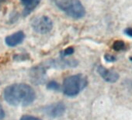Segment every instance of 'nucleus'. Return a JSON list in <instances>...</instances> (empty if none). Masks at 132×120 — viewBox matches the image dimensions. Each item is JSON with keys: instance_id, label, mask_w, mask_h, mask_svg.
Listing matches in <instances>:
<instances>
[{"instance_id": "nucleus-1", "label": "nucleus", "mask_w": 132, "mask_h": 120, "mask_svg": "<svg viewBox=\"0 0 132 120\" xmlns=\"http://www.w3.org/2000/svg\"><path fill=\"white\" fill-rule=\"evenodd\" d=\"M3 94L6 101L14 106H27L36 98L34 89L26 84H12L5 88Z\"/></svg>"}, {"instance_id": "nucleus-2", "label": "nucleus", "mask_w": 132, "mask_h": 120, "mask_svg": "<svg viewBox=\"0 0 132 120\" xmlns=\"http://www.w3.org/2000/svg\"><path fill=\"white\" fill-rule=\"evenodd\" d=\"M88 85L87 77L83 74H76L66 77L63 82V92L68 97L78 95Z\"/></svg>"}, {"instance_id": "nucleus-3", "label": "nucleus", "mask_w": 132, "mask_h": 120, "mask_svg": "<svg viewBox=\"0 0 132 120\" xmlns=\"http://www.w3.org/2000/svg\"><path fill=\"white\" fill-rule=\"evenodd\" d=\"M56 6L74 19L82 18L86 14V10L79 0H56Z\"/></svg>"}, {"instance_id": "nucleus-4", "label": "nucleus", "mask_w": 132, "mask_h": 120, "mask_svg": "<svg viewBox=\"0 0 132 120\" xmlns=\"http://www.w3.org/2000/svg\"><path fill=\"white\" fill-rule=\"evenodd\" d=\"M34 31L38 34H44L49 33L53 28L52 20L47 16H41L34 18L31 22Z\"/></svg>"}, {"instance_id": "nucleus-5", "label": "nucleus", "mask_w": 132, "mask_h": 120, "mask_svg": "<svg viewBox=\"0 0 132 120\" xmlns=\"http://www.w3.org/2000/svg\"><path fill=\"white\" fill-rule=\"evenodd\" d=\"M97 72L100 76L108 83H116L120 78V75L117 71L106 69L103 66H99L97 67Z\"/></svg>"}, {"instance_id": "nucleus-6", "label": "nucleus", "mask_w": 132, "mask_h": 120, "mask_svg": "<svg viewBox=\"0 0 132 120\" xmlns=\"http://www.w3.org/2000/svg\"><path fill=\"white\" fill-rule=\"evenodd\" d=\"M65 111V106L63 103L58 102L50 104L44 108V112L49 117L57 118L61 116Z\"/></svg>"}, {"instance_id": "nucleus-7", "label": "nucleus", "mask_w": 132, "mask_h": 120, "mask_svg": "<svg viewBox=\"0 0 132 120\" xmlns=\"http://www.w3.org/2000/svg\"><path fill=\"white\" fill-rule=\"evenodd\" d=\"M25 38V34L23 31H17L6 38V44L10 47H15L21 44Z\"/></svg>"}, {"instance_id": "nucleus-8", "label": "nucleus", "mask_w": 132, "mask_h": 120, "mask_svg": "<svg viewBox=\"0 0 132 120\" xmlns=\"http://www.w3.org/2000/svg\"><path fill=\"white\" fill-rule=\"evenodd\" d=\"M20 1L24 6L23 16L26 17L34 11V10L40 3V0H20Z\"/></svg>"}, {"instance_id": "nucleus-9", "label": "nucleus", "mask_w": 132, "mask_h": 120, "mask_svg": "<svg viewBox=\"0 0 132 120\" xmlns=\"http://www.w3.org/2000/svg\"><path fill=\"white\" fill-rule=\"evenodd\" d=\"M112 48L113 50L117 51H123L126 48V44L125 43L121 41V40H117V41H115L112 45Z\"/></svg>"}, {"instance_id": "nucleus-10", "label": "nucleus", "mask_w": 132, "mask_h": 120, "mask_svg": "<svg viewBox=\"0 0 132 120\" xmlns=\"http://www.w3.org/2000/svg\"><path fill=\"white\" fill-rule=\"evenodd\" d=\"M47 88L48 90H51V91H57L60 90V85L57 82L54 81V80H52L51 82H49L47 85Z\"/></svg>"}, {"instance_id": "nucleus-11", "label": "nucleus", "mask_w": 132, "mask_h": 120, "mask_svg": "<svg viewBox=\"0 0 132 120\" xmlns=\"http://www.w3.org/2000/svg\"><path fill=\"white\" fill-rule=\"evenodd\" d=\"M104 58L107 63H114L117 61V57L115 55H113L112 54H109V53L105 54Z\"/></svg>"}, {"instance_id": "nucleus-12", "label": "nucleus", "mask_w": 132, "mask_h": 120, "mask_svg": "<svg viewBox=\"0 0 132 120\" xmlns=\"http://www.w3.org/2000/svg\"><path fill=\"white\" fill-rule=\"evenodd\" d=\"M73 53H74V48H72V47H69V48H67L66 49L64 50V51L62 52V56L63 57H66V56L71 55Z\"/></svg>"}, {"instance_id": "nucleus-13", "label": "nucleus", "mask_w": 132, "mask_h": 120, "mask_svg": "<svg viewBox=\"0 0 132 120\" xmlns=\"http://www.w3.org/2000/svg\"><path fill=\"white\" fill-rule=\"evenodd\" d=\"M20 120H41V119L39 118L32 116V115H23L20 118Z\"/></svg>"}, {"instance_id": "nucleus-14", "label": "nucleus", "mask_w": 132, "mask_h": 120, "mask_svg": "<svg viewBox=\"0 0 132 120\" xmlns=\"http://www.w3.org/2000/svg\"><path fill=\"white\" fill-rule=\"evenodd\" d=\"M124 34L130 37V38H132V27H127L124 30Z\"/></svg>"}, {"instance_id": "nucleus-15", "label": "nucleus", "mask_w": 132, "mask_h": 120, "mask_svg": "<svg viewBox=\"0 0 132 120\" xmlns=\"http://www.w3.org/2000/svg\"><path fill=\"white\" fill-rule=\"evenodd\" d=\"M5 117V112H4V110L3 109L2 106L0 105V120H2L3 118H4Z\"/></svg>"}, {"instance_id": "nucleus-16", "label": "nucleus", "mask_w": 132, "mask_h": 120, "mask_svg": "<svg viewBox=\"0 0 132 120\" xmlns=\"http://www.w3.org/2000/svg\"><path fill=\"white\" fill-rule=\"evenodd\" d=\"M6 0H0V6H1L3 3H5Z\"/></svg>"}, {"instance_id": "nucleus-17", "label": "nucleus", "mask_w": 132, "mask_h": 120, "mask_svg": "<svg viewBox=\"0 0 132 120\" xmlns=\"http://www.w3.org/2000/svg\"><path fill=\"white\" fill-rule=\"evenodd\" d=\"M130 61L132 63V56H130Z\"/></svg>"}]
</instances>
